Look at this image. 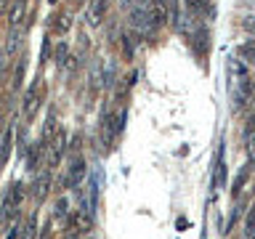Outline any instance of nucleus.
Listing matches in <instances>:
<instances>
[{"instance_id":"a211bd4d","label":"nucleus","mask_w":255,"mask_h":239,"mask_svg":"<svg viewBox=\"0 0 255 239\" xmlns=\"http://www.w3.org/2000/svg\"><path fill=\"white\" fill-rule=\"evenodd\" d=\"M247 178H250V165H245L242 170L237 173V178H234V189H231V194L237 197L239 191H242V186H245V183H247Z\"/></svg>"},{"instance_id":"4be33fe9","label":"nucleus","mask_w":255,"mask_h":239,"mask_svg":"<svg viewBox=\"0 0 255 239\" xmlns=\"http://www.w3.org/2000/svg\"><path fill=\"white\" fill-rule=\"evenodd\" d=\"M51 48H53V43H51V37H45V43H43V48H40V61H48V56H51Z\"/></svg>"},{"instance_id":"39448f33","label":"nucleus","mask_w":255,"mask_h":239,"mask_svg":"<svg viewBox=\"0 0 255 239\" xmlns=\"http://www.w3.org/2000/svg\"><path fill=\"white\" fill-rule=\"evenodd\" d=\"M29 11H32L29 0H13L11 8H8V27H11V29H21L24 21L29 19Z\"/></svg>"},{"instance_id":"5701e85b","label":"nucleus","mask_w":255,"mask_h":239,"mask_svg":"<svg viewBox=\"0 0 255 239\" xmlns=\"http://www.w3.org/2000/svg\"><path fill=\"white\" fill-rule=\"evenodd\" d=\"M69 210V205H67V199H59V202H56V215H59V218H67V213Z\"/></svg>"},{"instance_id":"423d86ee","label":"nucleus","mask_w":255,"mask_h":239,"mask_svg":"<svg viewBox=\"0 0 255 239\" xmlns=\"http://www.w3.org/2000/svg\"><path fill=\"white\" fill-rule=\"evenodd\" d=\"M250 99H255V85H253V80L250 77H242L237 83V88H234V96H231V109H242Z\"/></svg>"},{"instance_id":"20e7f679","label":"nucleus","mask_w":255,"mask_h":239,"mask_svg":"<svg viewBox=\"0 0 255 239\" xmlns=\"http://www.w3.org/2000/svg\"><path fill=\"white\" fill-rule=\"evenodd\" d=\"M85 178V159L83 157H75L72 159V165L67 167V175H61L59 178V189H75L80 186V181Z\"/></svg>"},{"instance_id":"bb28decb","label":"nucleus","mask_w":255,"mask_h":239,"mask_svg":"<svg viewBox=\"0 0 255 239\" xmlns=\"http://www.w3.org/2000/svg\"><path fill=\"white\" fill-rule=\"evenodd\" d=\"M123 5H138V3H143V0H120Z\"/></svg>"},{"instance_id":"6e6552de","label":"nucleus","mask_w":255,"mask_h":239,"mask_svg":"<svg viewBox=\"0 0 255 239\" xmlns=\"http://www.w3.org/2000/svg\"><path fill=\"white\" fill-rule=\"evenodd\" d=\"M112 0H91L88 3V11H85V21L91 27H99V24L107 19V11H109Z\"/></svg>"},{"instance_id":"f03ea898","label":"nucleus","mask_w":255,"mask_h":239,"mask_svg":"<svg viewBox=\"0 0 255 239\" xmlns=\"http://www.w3.org/2000/svg\"><path fill=\"white\" fill-rule=\"evenodd\" d=\"M43 101H45V85H43V80H35V83L24 91V99H21V120H24V125H29L32 120L37 117V112L43 109Z\"/></svg>"},{"instance_id":"a878e982","label":"nucleus","mask_w":255,"mask_h":239,"mask_svg":"<svg viewBox=\"0 0 255 239\" xmlns=\"http://www.w3.org/2000/svg\"><path fill=\"white\" fill-rule=\"evenodd\" d=\"M5 117H3V104H0V135H3V130H5Z\"/></svg>"},{"instance_id":"412c9836","label":"nucleus","mask_w":255,"mask_h":239,"mask_svg":"<svg viewBox=\"0 0 255 239\" xmlns=\"http://www.w3.org/2000/svg\"><path fill=\"white\" fill-rule=\"evenodd\" d=\"M8 59H11V56L5 53V48H0V80H3V75L8 72V64H11Z\"/></svg>"},{"instance_id":"f257e3e1","label":"nucleus","mask_w":255,"mask_h":239,"mask_svg":"<svg viewBox=\"0 0 255 239\" xmlns=\"http://www.w3.org/2000/svg\"><path fill=\"white\" fill-rule=\"evenodd\" d=\"M24 199H27V186L21 181H13L3 191V199H0V226H8V223H13L19 218Z\"/></svg>"},{"instance_id":"1a4fd4ad","label":"nucleus","mask_w":255,"mask_h":239,"mask_svg":"<svg viewBox=\"0 0 255 239\" xmlns=\"http://www.w3.org/2000/svg\"><path fill=\"white\" fill-rule=\"evenodd\" d=\"M186 11L191 19H202V16H210L213 13V3L210 0H183Z\"/></svg>"},{"instance_id":"f3484780","label":"nucleus","mask_w":255,"mask_h":239,"mask_svg":"<svg viewBox=\"0 0 255 239\" xmlns=\"http://www.w3.org/2000/svg\"><path fill=\"white\" fill-rule=\"evenodd\" d=\"M215 186H223L226 183V162H223V149L218 151V162H215V178H213Z\"/></svg>"},{"instance_id":"2eb2a0df","label":"nucleus","mask_w":255,"mask_h":239,"mask_svg":"<svg viewBox=\"0 0 255 239\" xmlns=\"http://www.w3.org/2000/svg\"><path fill=\"white\" fill-rule=\"evenodd\" d=\"M21 37H24V29H11V32H8V43H5V53H8V56H16V53H19Z\"/></svg>"},{"instance_id":"b1692460","label":"nucleus","mask_w":255,"mask_h":239,"mask_svg":"<svg viewBox=\"0 0 255 239\" xmlns=\"http://www.w3.org/2000/svg\"><path fill=\"white\" fill-rule=\"evenodd\" d=\"M5 239H21V223H13V226L8 229V237Z\"/></svg>"},{"instance_id":"0eeeda50","label":"nucleus","mask_w":255,"mask_h":239,"mask_svg":"<svg viewBox=\"0 0 255 239\" xmlns=\"http://www.w3.org/2000/svg\"><path fill=\"white\" fill-rule=\"evenodd\" d=\"M48 191H51V170H43V173H35V178H32V186H29V194L35 202H43L48 197Z\"/></svg>"},{"instance_id":"4468645a","label":"nucleus","mask_w":255,"mask_h":239,"mask_svg":"<svg viewBox=\"0 0 255 239\" xmlns=\"http://www.w3.org/2000/svg\"><path fill=\"white\" fill-rule=\"evenodd\" d=\"M21 239H37V213L32 210L21 226Z\"/></svg>"},{"instance_id":"393cba45","label":"nucleus","mask_w":255,"mask_h":239,"mask_svg":"<svg viewBox=\"0 0 255 239\" xmlns=\"http://www.w3.org/2000/svg\"><path fill=\"white\" fill-rule=\"evenodd\" d=\"M242 24H245V29H250V32H255V16H247V19H245Z\"/></svg>"},{"instance_id":"9d476101","label":"nucleus","mask_w":255,"mask_h":239,"mask_svg":"<svg viewBox=\"0 0 255 239\" xmlns=\"http://www.w3.org/2000/svg\"><path fill=\"white\" fill-rule=\"evenodd\" d=\"M11 146H13V122H8L5 130H3V135H0V170H3V165L8 162Z\"/></svg>"},{"instance_id":"7ed1b4c3","label":"nucleus","mask_w":255,"mask_h":239,"mask_svg":"<svg viewBox=\"0 0 255 239\" xmlns=\"http://www.w3.org/2000/svg\"><path fill=\"white\" fill-rule=\"evenodd\" d=\"M64 154H67V133L56 130L53 138L45 143V170H56L64 162Z\"/></svg>"},{"instance_id":"6ab92c4d","label":"nucleus","mask_w":255,"mask_h":239,"mask_svg":"<svg viewBox=\"0 0 255 239\" xmlns=\"http://www.w3.org/2000/svg\"><path fill=\"white\" fill-rule=\"evenodd\" d=\"M245 234H247V239H253V234H255V202H253L250 213H247V218H245Z\"/></svg>"},{"instance_id":"ddd939ff","label":"nucleus","mask_w":255,"mask_h":239,"mask_svg":"<svg viewBox=\"0 0 255 239\" xmlns=\"http://www.w3.org/2000/svg\"><path fill=\"white\" fill-rule=\"evenodd\" d=\"M91 229V218L85 215V210H77L69 218V234H83V231Z\"/></svg>"},{"instance_id":"aec40b11","label":"nucleus","mask_w":255,"mask_h":239,"mask_svg":"<svg viewBox=\"0 0 255 239\" xmlns=\"http://www.w3.org/2000/svg\"><path fill=\"white\" fill-rule=\"evenodd\" d=\"M245 141H247V154H250V162L255 159V130L245 133Z\"/></svg>"},{"instance_id":"9b49d317","label":"nucleus","mask_w":255,"mask_h":239,"mask_svg":"<svg viewBox=\"0 0 255 239\" xmlns=\"http://www.w3.org/2000/svg\"><path fill=\"white\" fill-rule=\"evenodd\" d=\"M72 27V8H61L59 13H53L51 19V29L59 32V35H64V32H69Z\"/></svg>"},{"instance_id":"cd10ccee","label":"nucleus","mask_w":255,"mask_h":239,"mask_svg":"<svg viewBox=\"0 0 255 239\" xmlns=\"http://www.w3.org/2000/svg\"><path fill=\"white\" fill-rule=\"evenodd\" d=\"M8 11V0H0V13H5Z\"/></svg>"},{"instance_id":"f8f14e48","label":"nucleus","mask_w":255,"mask_h":239,"mask_svg":"<svg viewBox=\"0 0 255 239\" xmlns=\"http://www.w3.org/2000/svg\"><path fill=\"white\" fill-rule=\"evenodd\" d=\"M24 72H27V56H19V59L13 61V75H11V91L16 93L21 88V80H24Z\"/></svg>"},{"instance_id":"dca6fc26","label":"nucleus","mask_w":255,"mask_h":239,"mask_svg":"<svg viewBox=\"0 0 255 239\" xmlns=\"http://www.w3.org/2000/svg\"><path fill=\"white\" fill-rule=\"evenodd\" d=\"M237 56H239L242 61H250V64H253V61H255V37L245 40V43L237 48Z\"/></svg>"}]
</instances>
